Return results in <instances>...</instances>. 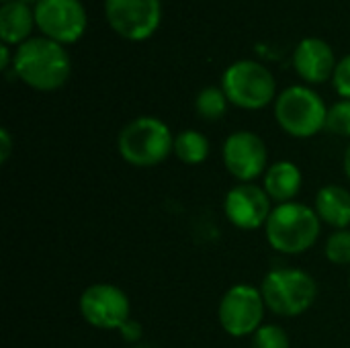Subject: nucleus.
<instances>
[{
	"label": "nucleus",
	"instance_id": "23",
	"mask_svg": "<svg viewBox=\"0 0 350 348\" xmlns=\"http://www.w3.org/2000/svg\"><path fill=\"white\" fill-rule=\"evenodd\" d=\"M119 330H121V334H123V338H125L127 343H137V340L142 338V326H139L135 320H131V318H129Z\"/></svg>",
	"mask_w": 350,
	"mask_h": 348
},
{
	"label": "nucleus",
	"instance_id": "14",
	"mask_svg": "<svg viewBox=\"0 0 350 348\" xmlns=\"http://www.w3.org/2000/svg\"><path fill=\"white\" fill-rule=\"evenodd\" d=\"M301 180H304L301 170L293 162L281 160V162H275L267 168L262 189L267 191L271 201H277V205H281V203L293 201L299 195Z\"/></svg>",
	"mask_w": 350,
	"mask_h": 348
},
{
	"label": "nucleus",
	"instance_id": "8",
	"mask_svg": "<svg viewBox=\"0 0 350 348\" xmlns=\"http://www.w3.org/2000/svg\"><path fill=\"white\" fill-rule=\"evenodd\" d=\"M109 27L129 41L150 39L162 21L160 0H105Z\"/></svg>",
	"mask_w": 350,
	"mask_h": 348
},
{
	"label": "nucleus",
	"instance_id": "6",
	"mask_svg": "<svg viewBox=\"0 0 350 348\" xmlns=\"http://www.w3.org/2000/svg\"><path fill=\"white\" fill-rule=\"evenodd\" d=\"M221 88L232 105L246 111H258L277 98L275 76L254 59H238L226 68Z\"/></svg>",
	"mask_w": 350,
	"mask_h": 348
},
{
	"label": "nucleus",
	"instance_id": "21",
	"mask_svg": "<svg viewBox=\"0 0 350 348\" xmlns=\"http://www.w3.org/2000/svg\"><path fill=\"white\" fill-rule=\"evenodd\" d=\"M252 348H291L289 336L281 326L262 324L252 334Z\"/></svg>",
	"mask_w": 350,
	"mask_h": 348
},
{
	"label": "nucleus",
	"instance_id": "17",
	"mask_svg": "<svg viewBox=\"0 0 350 348\" xmlns=\"http://www.w3.org/2000/svg\"><path fill=\"white\" fill-rule=\"evenodd\" d=\"M172 154L180 162H185L189 166H197V164L205 162L209 156V139L203 133H199L197 129H185L174 137Z\"/></svg>",
	"mask_w": 350,
	"mask_h": 348
},
{
	"label": "nucleus",
	"instance_id": "13",
	"mask_svg": "<svg viewBox=\"0 0 350 348\" xmlns=\"http://www.w3.org/2000/svg\"><path fill=\"white\" fill-rule=\"evenodd\" d=\"M336 57L332 47L320 37H306L293 53V68L308 84H322L334 76Z\"/></svg>",
	"mask_w": 350,
	"mask_h": 348
},
{
	"label": "nucleus",
	"instance_id": "10",
	"mask_svg": "<svg viewBox=\"0 0 350 348\" xmlns=\"http://www.w3.org/2000/svg\"><path fill=\"white\" fill-rule=\"evenodd\" d=\"M78 306L82 318L98 330H119L131 314L129 297L111 283L90 285Z\"/></svg>",
	"mask_w": 350,
	"mask_h": 348
},
{
	"label": "nucleus",
	"instance_id": "12",
	"mask_svg": "<svg viewBox=\"0 0 350 348\" xmlns=\"http://www.w3.org/2000/svg\"><path fill=\"white\" fill-rule=\"evenodd\" d=\"M224 211L232 226L248 232L267 226L273 207H271V197L262 187L254 183H240L228 191L224 201Z\"/></svg>",
	"mask_w": 350,
	"mask_h": 348
},
{
	"label": "nucleus",
	"instance_id": "26",
	"mask_svg": "<svg viewBox=\"0 0 350 348\" xmlns=\"http://www.w3.org/2000/svg\"><path fill=\"white\" fill-rule=\"evenodd\" d=\"M345 172H347V176H349L350 180V146L349 150H347V154H345Z\"/></svg>",
	"mask_w": 350,
	"mask_h": 348
},
{
	"label": "nucleus",
	"instance_id": "24",
	"mask_svg": "<svg viewBox=\"0 0 350 348\" xmlns=\"http://www.w3.org/2000/svg\"><path fill=\"white\" fill-rule=\"evenodd\" d=\"M12 152V137L8 129H0V162H6Z\"/></svg>",
	"mask_w": 350,
	"mask_h": 348
},
{
	"label": "nucleus",
	"instance_id": "1",
	"mask_svg": "<svg viewBox=\"0 0 350 348\" xmlns=\"http://www.w3.org/2000/svg\"><path fill=\"white\" fill-rule=\"evenodd\" d=\"M12 68L18 80L39 92L62 88L72 72L66 45L47 37H31L16 47Z\"/></svg>",
	"mask_w": 350,
	"mask_h": 348
},
{
	"label": "nucleus",
	"instance_id": "5",
	"mask_svg": "<svg viewBox=\"0 0 350 348\" xmlns=\"http://www.w3.org/2000/svg\"><path fill=\"white\" fill-rule=\"evenodd\" d=\"M260 293L271 312L295 318L314 306L318 285L314 277L301 269H275L262 279Z\"/></svg>",
	"mask_w": 350,
	"mask_h": 348
},
{
	"label": "nucleus",
	"instance_id": "4",
	"mask_svg": "<svg viewBox=\"0 0 350 348\" xmlns=\"http://www.w3.org/2000/svg\"><path fill=\"white\" fill-rule=\"evenodd\" d=\"M328 107L318 92L308 86H289L275 98V119L293 137H312L326 129Z\"/></svg>",
	"mask_w": 350,
	"mask_h": 348
},
{
	"label": "nucleus",
	"instance_id": "29",
	"mask_svg": "<svg viewBox=\"0 0 350 348\" xmlns=\"http://www.w3.org/2000/svg\"><path fill=\"white\" fill-rule=\"evenodd\" d=\"M135 348H150V347H135Z\"/></svg>",
	"mask_w": 350,
	"mask_h": 348
},
{
	"label": "nucleus",
	"instance_id": "18",
	"mask_svg": "<svg viewBox=\"0 0 350 348\" xmlns=\"http://www.w3.org/2000/svg\"><path fill=\"white\" fill-rule=\"evenodd\" d=\"M228 103L230 101H228L221 86H205L195 98V109L203 119L217 121V119H221L226 115Z\"/></svg>",
	"mask_w": 350,
	"mask_h": 348
},
{
	"label": "nucleus",
	"instance_id": "2",
	"mask_svg": "<svg viewBox=\"0 0 350 348\" xmlns=\"http://www.w3.org/2000/svg\"><path fill=\"white\" fill-rule=\"evenodd\" d=\"M320 230L322 222L316 209L297 201L273 207L265 226V234L271 248L281 254H301L310 250L316 244Z\"/></svg>",
	"mask_w": 350,
	"mask_h": 348
},
{
	"label": "nucleus",
	"instance_id": "27",
	"mask_svg": "<svg viewBox=\"0 0 350 348\" xmlns=\"http://www.w3.org/2000/svg\"><path fill=\"white\" fill-rule=\"evenodd\" d=\"M21 2H25V4H29V6H31V4H37L39 0H21Z\"/></svg>",
	"mask_w": 350,
	"mask_h": 348
},
{
	"label": "nucleus",
	"instance_id": "16",
	"mask_svg": "<svg viewBox=\"0 0 350 348\" xmlns=\"http://www.w3.org/2000/svg\"><path fill=\"white\" fill-rule=\"evenodd\" d=\"M316 213L322 224L334 230L350 226V191L340 185H326L316 195Z\"/></svg>",
	"mask_w": 350,
	"mask_h": 348
},
{
	"label": "nucleus",
	"instance_id": "15",
	"mask_svg": "<svg viewBox=\"0 0 350 348\" xmlns=\"http://www.w3.org/2000/svg\"><path fill=\"white\" fill-rule=\"evenodd\" d=\"M35 25V12L29 4L21 0H12L2 4L0 8V39L6 45H21L31 39V31Z\"/></svg>",
	"mask_w": 350,
	"mask_h": 348
},
{
	"label": "nucleus",
	"instance_id": "19",
	"mask_svg": "<svg viewBox=\"0 0 350 348\" xmlns=\"http://www.w3.org/2000/svg\"><path fill=\"white\" fill-rule=\"evenodd\" d=\"M326 258L336 265V267H345L350 265V230H336L330 234L326 248H324Z\"/></svg>",
	"mask_w": 350,
	"mask_h": 348
},
{
	"label": "nucleus",
	"instance_id": "11",
	"mask_svg": "<svg viewBox=\"0 0 350 348\" xmlns=\"http://www.w3.org/2000/svg\"><path fill=\"white\" fill-rule=\"evenodd\" d=\"M226 170L240 183H252L267 172V144L254 131H236L224 142Z\"/></svg>",
	"mask_w": 350,
	"mask_h": 348
},
{
	"label": "nucleus",
	"instance_id": "28",
	"mask_svg": "<svg viewBox=\"0 0 350 348\" xmlns=\"http://www.w3.org/2000/svg\"><path fill=\"white\" fill-rule=\"evenodd\" d=\"M8 2H12V0H2V4H8Z\"/></svg>",
	"mask_w": 350,
	"mask_h": 348
},
{
	"label": "nucleus",
	"instance_id": "25",
	"mask_svg": "<svg viewBox=\"0 0 350 348\" xmlns=\"http://www.w3.org/2000/svg\"><path fill=\"white\" fill-rule=\"evenodd\" d=\"M10 45H6V43H2L0 45V70L4 72L6 68H8V64H10V49H8Z\"/></svg>",
	"mask_w": 350,
	"mask_h": 348
},
{
	"label": "nucleus",
	"instance_id": "20",
	"mask_svg": "<svg viewBox=\"0 0 350 348\" xmlns=\"http://www.w3.org/2000/svg\"><path fill=\"white\" fill-rule=\"evenodd\" d=\"M326 129L334 135L350 137V101L342 98L328 109Z\"/></svg>",
	"mask_w": 350,
	"mask_h": 348
},
{
	"label": "nucleus",
	"instance_id": "3",
	"mask_svg": "<svg viewBox=\"0 0 350 348\" xmlns=\"http://www.w3.org/2000/svg\"><path fill=\"white\" fill-rule=\"evenodd\" d=\"M117 148L127 164L150 168L162 164L172 154L174 137L162 119L137 117L121 129Z\"/></svg>",
	"mask_w": 350,
	"mask_h": 348
},
{
	"label": "nucleus",
	"instance_id": "9",
	"mask_svg": "<svg viewBox=\"0 0 350 348\" xmlns=\"http://www.w3.org/2000/svg\"><path fill=\"white\" fill-rule=\"evenodd\" d=\"M33 12L35 25L43 37L62 45L76 43L88 25L82 0H39Z\"/></svg>",
	"mask_w": 350,
	"mask_h": 348
},
{
	"label": "nucleus",
	"instance_id": "22",
	"mask_svg": "<svg viewBox=\"0 0 350 348\" xmlns=\"http://www.w3.org/2000/svg\"><path fill=\"white\" fill-rule=\"evenodd\" d=\"M332 82H334L336 92H338L342 98L350 101V53L349 55H345V57L336 64Z\"/></svg>",
	"mask_w": 350,
	"mask_h": 348
},
{
	"label": "nucleus",
	"instance_id": "7",
	"mask_svg": "<svg viewBox=\"0 0 350 348\" xmlns=\"http://www.w3.org/2000/svg\"><path fill=\"white\" fill-rule=\"evenodd\" d=\"M265 299L260 289L252 285L230 287L219 302V324L234 338L252 336L265 320Z\"/></svg>",
	"mask_w": 350,
	"mask_h": 348
}]
</instances>
